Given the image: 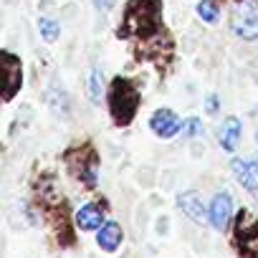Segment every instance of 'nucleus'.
<instances>
[{"label":"nucleus","mask_w":258,"mask_h":258,"mask_svg":"<svg viewBox=\"0 0 258 258\" xmlns=\"http://www.w3.org/2000/svg\"><path fill=\"white\" fill-rule=\"evenodd\" d=\"M162 0H129L119 36L124 38H152L160 31Z\"/></svg>","instance_id":"obj_1"},{"label":"nucleus","mask_w":258,"mask_h":258,"mask_svg":"<svg viewBox=\"0 0 258 258\" xmlns=\"http://www.w3.org/2000/svg\"><path fill=\"white\" fill-rule=\"evenodd\" d=\"M109 109L116 124H129L140 109V91L129 79H114L109 91Z\"/></svg>","instance_id":"obj_2"},{"label":"nucleus","mask_w":258,"mask_h":258,"mask_svg":"<svg viewBox=\"0 0 258 258\" xmlns=\"http://www.w3.org/2000/svg\"><path fill=\"white\" fill-rule=\"evenodd\" d=\"M233 31L235 36L253 41L258 38V0H243L240 8L233 13Z\"/></svg>","instance_id":"obj_3"},{"label":"nucleus","mask_w":258,"mask_h":258,"mask_svg":"<svg viewBox=\"0 0 258 258\" xmlns=\"http://www.w3.org/2000/svg\"><path fill=\"white\" fill-rule=\"evenodd\" d=\"M0 63H3V99L11 101L18 91H21V84H23V66H21V58H16L13 53H3V58H0Z\"/></svg>","instance_id":"obj_4"},{"label":"nucleus","mask_w":258,"mask_h":258,"mask_svg":"<svg viewBox=\"0 0 258 258\" xmlns=\"http://www.w3.org/2000/svg\"><path fill=\"white\" fill-rule=\"evenodd\" d=\"M150 124H152V132H155L157 137H162V140L175 137V135L180 132V129H182L180 119H177V116H175V111H170V109H157V111L152 114Z\"/></svg>","instance_id":"obj_5"},{"label":"nucleus","mask_w":258,"mask_h":258,"mask_svg":"<svg viewBox=\"0 0 258 258\" xmlns=\"http://www.w3.org/2000/svg\"><path fill=\"white\" fill-rule=\"evenodd\" d=\"M233 215V200L228 192H218L210 203V223L215 230H225Z\"/></svg>","instance_id":"obj_6"},{"label":"nucleus","mask_w":258,"mask_h":258,"mask_svg":"<svg viewBox=\"0 0 258 258\" xmlns=\"http://www.w3.org/2000/svg\"><path fill=\"white\" fill-rule=\"evenodd\" d=\"M233 175L245 190H258V160H233Z\"/></svg>","instance_id":"obj_7"},{"label":"nucleus","mask_w":258,"mask_h":258,"mask_svg":"<svg viewBox=\"0 0 258 258\" xmlns=\"http://www.w3.org/2000/svg\"><path fill=\"white\" fill-rule=\"evenodd\" d=\"M177 205H180V210L190 218V220H195V223H203L205 220V205H203V198L198 195V192H182L180 198H177Z\"/></svg>","instance_id":"obj_8"},{"label":"nucleus","mask_w":258,"mask_h":258,"mask_svg":"<svg viewBox=\"0 0 258 258\" xmlns=\"http://www.w3.org/2000/svg\"><path fill=\"white\" fill-rule=\"evenodd\" d=\"M101 220H104V213L99 205H84L76 213V225L81 230H96V228H101Z\"/></svg>","instance_id":"obj_9"},{"label":"nucleus","mask_w":258,"mask_h":258,"mask_svg":"<svg viewBox=\"0 0 258 258\" xmlns=\"http://www.w3.org/2000/svg\"><path fill=\"white\" fill-rule=\"evenodd\" d=\"M96 243L101 245V250H109V253L116 250L119 243H121V228L116 223H104L99 235H96Z\"/></svg>","instance_id":"obj_10"},{"label":"nucleus","mask_w":258,"mask_h":258,"mask_svg":"<svg viewBox=\"0 0 258 258\" xmlns=\"http://www.w3.org/2000/svg\"><path fill=\"white\" fill-rule=\"evenodd\" d=\"M238 140H240V121H238L235 116H230V119L223 121L220 145H223V150H235V147H238Z\"/></svg>","instance_id":"obj_11"},{"label":"nucleus","mask_w":258,"mask_h":258,"mask_svg":"<svg viewBox=\"0 0 258 258\" xmlns=\"http://www.w3.org/2000/svg\"><path fill=\"white\" fill-rule=\"evenodd\" d=\"M101 94H104V74L99 69H91V76H89V96L94 104L101 101Z\"/></svg>","instance_id":"obj_12"},{"label":"nucleus","mask_w":258,"mask_h":258,"mask_svg":"<svg viewBox=\"0 0 258 258\" xmlns=\"http://www.w3.org/2000/svg\"><path fill=\"white\" fill-rule=\"evenodd\" d=\"M38 31H41V36L46 41H56L58 33H61V28H58V23L53 18H38Z\"/></svg>","instance_id":"obj_13"},{"label":"nucleus","mask_w":258,"mask_h":258,"mask_svg":"<svg viewBox=\"0 0 258 258\" xmlns=\"http://www.w3.org/2000/svg\"><path fill=\"white\" fill-rule=\"evenodd\" d=\"M198 16H200L205 23H215V21H218V6L213 3V0H203V3L198 6Z\"/></svg>","instance_id":"obj_14"},{"label":"nucleus","mask_w":258,"mask_h":258,"mask_svg":"<svg viewBox=\"0 0 258 258\" xmlns=\"http://www.w3.org/2000/svg\"><path fill=\"white\" fill-rule=\"evenodd\" d=\"M182 137L187 140V137H198V135H203V124H200V119H195V116H190V119H185L182 121Z\"/></svg>","instance_id":"obj_15"},{"label":"nucleus","mask_w":258,"mask_h":258,"mask_svg":"<svg viewBox=\"0 0 258 258\" xmlns=\"http://www.w3.org/2000/svg\"><path fill=\"white\" fill-rule=\"evenodd\" d=\"M215 109H218V96H208V111L213 114Z\"/></svg>","instance_id":"obj_16"},{"label":"nucleus","mask_w":258,"mask_h":258,"mask_svg":"<svg viewBox=\"0 0 258 258\" xmlns=\"http://www.w3.org/2000/svg\"><path fill=\"white\" fill-rule=\"evenodd\" d=\"M94 3H96V8H109L111 0H94Z\"/></svg>","instance_id":"obj_17"},{"label":"nucleus","mask_w":258,"mask_h":258,"mask_svg":"<svg viewBox=\"0 0 258 258\" xmlns=\"http://www.w3.org/2000/svg\"><path fill=\"white\" fill-rule=\"evenodd\" d=\"M238 3H243V0H238Z\"/></svg>","instance_id":"obj_18"},{"label":"nucleus","mask_w":258,"mask_h":258,"mask_svg":"<svg viewBox=\"0 0 258 258\" xmlns=\"http://www.w3.org/2000/svg\"><path fill=\"white\" fill-rule=\"evenodd\" d=\"M255 140H258V135H255Z\"/></svg>","instance_id":"obj_19"}]
</instances>
